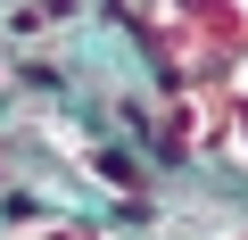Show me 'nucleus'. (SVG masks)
Returning a JSON list of instances; mask_svg holds the SVG:
<instances>
[{
  "label": "nucleus",
  "mask_w": 248,
  "mask_h": 240,
  "mask_svg": "<svg viewBox=\"0 0 248 240\" xmlns=\"http://www.w3.org/2000/svg\"><path fill=\"white\" fill-rule=\"evenodd\" d=\"M157 42L174 50L182 83L207 91L248 66V0H157Z\"/></svg>",
  "instance_id": "nucleus-1"
},
{
  "label": "nucleus",
  "mask_w": 248,
  "mask_h": 240,
  "mask_svg": "<svg viewBox=\"0 0 248 240\" xmlns=\"http://www.w3.org/2000/svg\"><path fill=\"white\" fill-rule=\"evenodd\" d=\"M199 116H207V141L248 174V66H232L223 83H207L199 91Z\"/></svg>",
  "instance_id": "nucleus-2"
},
{
  "label": "nucleus",
  "mask_w": 248,
  "mask_h": 240,
  "mask_svg": "<svg viewBox=\"0 0 248 240\" xmlns=\"http://www.w3.org/2000/svg\"><path fill=\"white\" fill-rule=\"evenodd\" d=\"M9 240H108L99 224H75V215H50V224H25V232H9Z\"/></svg>",
  "instance_id": "nucleus-3"
}]
</instances>
